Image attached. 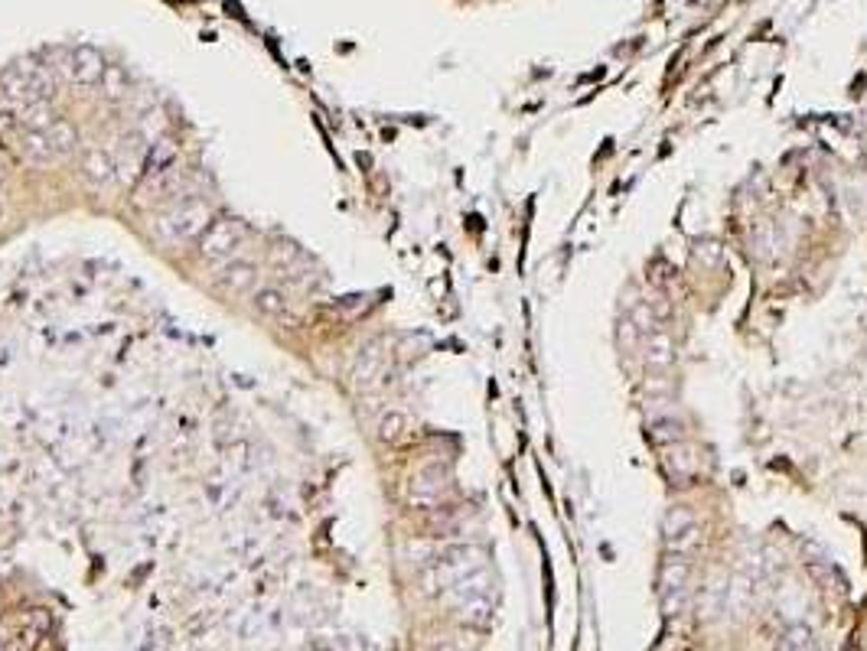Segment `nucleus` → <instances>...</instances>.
<instances>
[{"instance_id":"nucleus-1","label":"nucleus","mask_w":867,"mask_h":651,"mask_svg":"<svg viewBox=\"0 0 867 651\" xmlns=\"http://www.w3.org/2000/svg\"><path fill=\"white\" fill-rule=\"evenodd\" d=\"M212 225V209L202 199H186L176 202L173 209H167L160 219L153 221L157 238H163L167 244H186V241L202 238V231Z\"/></svg>"},{"instance_id":"nucleus-2","label":"nucleus","mask_w":867,"mask_h":651,"mask_svg":"<svg viewBox=\"0 0 867 651\" xmlns=\"http://www.w3.org/2000/svg\"><path fill=\"white\" fill-rule=\"evenodd\" d=\"M46 62L50 69L59 75V79L72 81V85H95L105 75V59H101L98 50L91 46H75V50H52L46 52Z\"/></svg>"},{"instance_id":"nucleus-3","label":"nucleus","mask_w":867,"mask_h":651,"mask_svg":"<svg viewBox=\"0 0 867 651\" xmlns=\"http://www.w3.org/2000/svg\"><path fill=\"white\" fill-rule=\"evenodd\" d=\"M691 583V567H688V557L682 554H668L662 561V570H659V602H662V612L668 619L685 612L688 606V586Z\"/></svg>"},{"instance_id":"nucleus-4","label":"nucleus","mask_w":867,"mask_h":651,"mask_svg":"<svg viewBox=\"0 0 867 651\" xmlns=\"http://www.w3.org/2000/svg\"><path fill=\"white\" fill-rule=\"evenodd\" d=\"M248 241V229H245V221L238 219H215L209 229L202 231L199 238V254L206 260H215V264H223V260H232L242 244Z\"/></svg>"},{"instance_id":"nucleus-5","label":"nucleus","mask_w":867,"mask_h":651,"mask_svg":"<svg viewBox=\"0 0 867 651\" xmlns=\"http://www.w3.org/2000/svg\"><path fill=\"white\" fill-rule=\"evenodd\" d=\"M483 567H486L483 551L460 544V547H450V551H444L437 557V563H434L431 570V583L441 586V590H450L454 583H460L464 577H470L476 570H483Z\"/></svg>"},{"instance_id":"nucleus-6","label":"nucleus","mask_w":867,"mask_h":651,"mask_svg":"<svg viewBox=\"0 0 867 651\" xmlns=\"http://www.w3.org/2000/svg\"><path fill=\"white\" fill-rule=\"evenodd\" d=\"M662 538H666L668 554L688 557L701 544V524H698L695 511L685 508V505H672L662 518Z\"/></svg>"},{"instance_id":"nucleus-7","label":"nucleus","mask_w":867,"mask_h":651,"mask_svg":"<svg viewBox=\"0 0 867 651\" xmlns=\"http://www.w3.org/2000/svg\"><path fill=\"white\" fill-rule=\"evenodd\" d=\"M186 190H190V186H186V173L176 167V160H173V163H167V167H151V170L144 173L141 186H137V202H141V205H151V202L180 199Z\"/></svg>"},{"instance_id":"nucleus-8","label":"nucleus","mask_w":867,"mask_h":651,"mask_svg":"<svg viewBox=\"0 0 867 651\" xmlns=\"http://www.w3.org/2000/svg\"><path fill=\"white\" fill-rule=\"evenodd\" d=\"M385 368H388V352L379 339L365 342L363 349L355 352L353 361V384L355 388H375L379 381L385 378Z\"/></svg>"},{"instance_id":"nucleus-9","label":"nucleus","mask_w":867,"mask_h":651,"mask_svg":"<svg viewBox=\"0 0 867 651\" xmlns=\"http://www.w3.org/2000/svg\"><path fill=\"white\" fill-rule=\"evenodd\" d=\"M447 482H450V472H447L444 462H427L421 469L414 472L411 479V499L431 505L447 492Z\"/></svg>"},{"instance_id":"nucleus-10","label":"nucleus","mask_w":867,"mask_h":651,"mask_svg":"<svg viewBox=\"0 0 867 651\" xmlns=\"http://www.w3.org/2000/svg\"><path fill=\"white\" fill-rule=\"evenodd\" d=\"M662 466H666V472L678 482V485H685V482L695 479L698 456H695V450H691L685 440L668 443V446H662Z\"/></svg>"},{"instance_id":"nucleus-11","label":"nucleus","mask_w":867,"mask_h":651,"mask_svg":"<svg viewBox=\"0 0 867 651\" xmlns=\"http://www.w3.org/2000/svg\"><path fill=\"white\" fill-rule=\"evenodd\" d=\"M82 173H85V180H89L91 186L108 190V186H114V180H118V163L112 160V153L108 151L91 147V151L82 153Z\"/></svg>"},{"instance_id":"nucleus-12","label":"nucleus","mask_w":867,"mask_h":651,"mask_svg":"<svg viewBox=\"0 0 867 651\" xmlns=\"http://www.w3.org/2000/svg\"><path fill=\"white\" fill-rule=\"evenodd\" d=\"M229 293H248L254 291V283H258V267H254L252 260H229L223 267V277H219Z\"/></svg>"},{"instance_id":"nucleus-13","label":"nucleus","mask_w":867,"mask_h":651,"mask_svg":"<svg viewBox=\"0 0 867 651\" xmlns=\"http://www.w3.org/2000/svg\"><path fill=\"white\" fill-rule=\"evenodd\" d=\"M643 352H645V365L649 368H659L666 371L672 361H676V352H672V339H668V332H645L643 336Z\"/></svg>"},{"instance_id":"nucleus-14","label":"nucleus","mask_w":867,"mask_h":651,"mask_svg":"<svg viewBox=\"0 0 867 651\" xmlns=\"http://www.w3.org/2000/svg\"><path fill=\"white\" fill-rule=\"evenodd\" d=\"M252 303H254V310L262 313V316H268V320H284V316H291V310H287V297H284L277 287H258Z\"/></svg>"},{"instance_id":"nucleus-15","label":"nucleus","mask_w":867,"mask_h":651,"mask_svg":"<svg viewBox=\"0 0 867 651\" xmlns=\"http://www.w3.org/2000/svg\"><path fill=\"white\" fill-rule=\"evenodd\" d=\"M20 153L33 163H50L56 157L50 137L43 130H27V128L20 130Z\"/></svg>"},{"instance_id":"nucleus-16","label":"nucleus","mask_w":867,"mask_h":651,"mask_svg":"<svg viewBox=\"0 0 867 651\" xmlns=\"http://www.w3.org/2000/svg\"><path fill=\"white\" fill-rule=\"evenodd\" d=\"M46 137H50L52 151L56 153H72L75 151V143H79V130L72 128L66 118H56L50 124V130H46Z\"/></svg>"},{"instance_id":"nucleus-17","label":"nucleus","mask_w":867,"mask_h":651,"mask_svg":"<svg viewBox=\"0 0 867 651\" xmlns=\"http://www.w3.org/2000/svg\"><path fill=\"white\" fill-rule=\"evenodd\" d=\"M20 120H23V128L27 130H50V124L56 120V114L50 111V101L43 98V101H30L27 108H23V114H20Z\"/></svg>"},{"instance_id":"nucleus-18","label":"nucleus","mask_w":867,"mask_h":651,"mask_svg":"<svg viewBox=\"0 0 867 651\" xmlns=\"http://www.w3.org/2000/svg\"><path fill=\"white\" fill-rule=\"evenodd\" d=\"M271 258H274V264H281V267H287L291 274H297L307 264V258H303V251L293 244V241H274V248H271Z\"/></svg>"},{"instance_id":"nucleus-19","label":"nucleus","mask_w":867,"mask_h":651,"mask_svg":"<svg viewBox=\"0 0 867 651\" xmlns=\"http://www.w3.org/2000/svg\"><path fill=\"white\" fill-rule=\"evenodd\" d=\"M404 430H408V417L402 411H388L379 421V440L382 443H398L404 437Z\"/></svg>"},{"instance_id":"nucleus-20","label":"nucleus","mask_w":867,"mask_h":651,"mask_svg":"<svg viewBox=\"0 0 867 651\" xmlns=\"http://www.w3.org/2000/svg\"><path fill=\"white\" fill-rule=\"evenodd\" d=\"M652 440H656L659 446L685 440V427H682L676 417H659V421H652Z\"/></svg>"},{"instance_id":"nucleus-21","label":"nucleus","mask_w":867,"mask_h":651,"mask_svg":"<svg viewBox=\"0 0 867 651\" xmlns=\"http://www.w3.org/2000/svg\"><path fill=\"white\" fill-rule=\"evenodd\" d=\"M812 648H816V641H812V632L806 625H793L783 635V641H779V651H812Z\"/></svg>"},{"instance_id":"nucleus-22","label":"nucleus","mask_w":867,"mask_h":651,"mask_svg":"<svg viewBox=\"0 0 867 651\" xmlns=\"http://www.w3.org/2000/svg\"><path fill=\"white\" fill-rule=\"evenodd\" d=\"M101 91H105L108 98H121L124 91H128V75H124L118 66H105V75H101Z\"/></svg>"},{"instance_id":"nucleus-23","label":"nucleus","mask_w":867,"mask_h":651,"mask_svg":"<svg viewBox=\"0 0 867 651\" xmlns=\"http://www.w3.org/2000/svg\"><path fill=\"white\" fill-rule=\"evenodd\" d=\"M4 176H7V173H4V163H0V182H4Z\"/></svg>"},{"instance_id":"nucleus-24","label":"nucleus","mask_w":867,"mask_h":651,"mask_svg":"<svg viewBox=\"0 0 867 651\" xmlns=\"http://www.w3.org/2000/svg\"><path fill=\"white\" fill-rule=\"evenodd\" d=\"M0 215H4V209H0Z\"/></svg>"}]
</instances>
